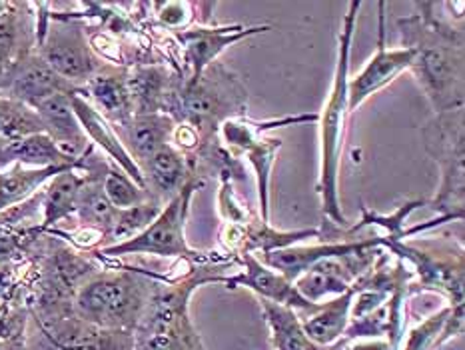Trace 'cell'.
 <instances>
[{
	"instance_id": "6da1fadb",
	"label": "cell",
	"mask_w": 465,
	"mask_h": 350,
	"mask_svg": "<svg viewBox=\"0 0 465 350\" xmlns=\"http://www.w3.org/2000/svg\"><path fill=\"white\" fill-rule=\"evenodd\" d=\"M406 46L413 50L410 68L440 115L463 106V36L430 13L400 20Z\"/></svg>"
},
{
	"instance_id": "7a4b0ae2",
	"label": "cell",
	"mask_w": 465,
	"mask_h": 350,
	"mask_svg": "<svg viewBox=\"0 0 465 350\" xmlns=\"http://www.w3.org/2000/svg\"><path fill=\"white\" fill-rule=\"evenodd\" d=\"M360 10V3L350 5V13L343 20V30L340 35V53L338 68L333 75V85L330 90V98L323 106L322 115V176L318 190L322 195V205L328 216L336 223H346L341 216L338 203V168L341 153V135H343V118L348 113V70H350V45L353 36V25Z\"/></svg>"
},
{
	"instance_id": "3957f363",
	"label": "cell",
	"mask_w": 465,
	"mask_h": 350,
	"mask_svg": "<svg viewBox=\"0 0 465 350\" xmlns=\"http://www.w3.org/2000/svg\"><path fill=\"white\" fill-rule=\"evenodd\" d=\"M200 283L204 280L176 285L154 300L153 313L144 320L138 338V350H202L200 338L186 316L190 290Z\"/></svg>"
},
{
	"instance_id": "277c9868",
	"label": "cell",
	"mask_w": 465,
	"mask_h": 350,
	"mask_svg": "<svg viewBox=\"0 0 465 350\" xmlns=\"http://www.w3.org/2000/svg\"><path fill=\"white\" fill-rule=\"evenodd\" d=\"M194 193V183H188L180 193L170 200L166 208L146 226L143 233L134 238L124 240L114 246H108L104 255L123 256V255H156V256H192L194 253L188 248L184 238V220L188 213L190 196Z\"/></svg>"
},
{
	"instance_id": "5b68a950",
	"label": "cell",
	"mask_w": 465,
	"mask_h": 350,
	"mask_svg": "<svg viewBox=\"0 0 465 350\" xmlns=\"http://www.w3.org/2000/svg\"><path fill=\"white\" fill-rule=\"evenodd\" d=\"M78 310L90 323L118 328L133 323L143 308L138 285L126 276H104L78 293Z\"/></svg>"
},
{
	"instance_id": "8992f818",
	"label": "cell",
	"mask_w": 465,
	"mask_h": 350,
	"mask_svg": "<svg viewBox=\"0 0 465 350\" xmlns=\"http://www.w3.org/2000/svg\"><path fill=\"white\" fill-rule=\"evenodd\" d=\"M43 55L40 58L64 78L66 83L76 80H90L96 73V60L90 53L86 40L74 25L54 26L50 33L40 40Z\"/></svg>"
},
{
	"instance_id": "52a82bcc",
	"label": "cell",
	"mask_w": 465,
	"mask_h": 350,
	"mask_svg": "<svg viewBox=\"0 0 465 350\" xmlns=\"http://www.w3.org/2000/svg\"><path fill=\"white\" fill-rule=\"evenodd\" d=\"M383 8L386 5H380V40H378V55L373 56L368 66L361 73L348 80V113H353L363 100L378 93L380 88L390 85L401 70L410 68L413 60V50L403 46L400 50H386V25H383Z\"/></svg>"
},
{
	"instance_id": "ba28073f",
	"label": "cell",
	"mask_w": 465,
	"mask_h": 350,
	"mask_svg": "<svg viewBox=\"0 0 465 350\" xmlns=\"http://www.w3.org/2000/svg\"><path fill=\"white\" fill-rule=\"evenodd\" d=\"M242 260H244L246 273L228 278L226 280L228 286L232 288H236L238 285L246 286L250 290H254L256 295H260L262 300H270V303H276L288 308L312 310V313H316L320 308V305H313L302 296L292 280H288L284 275L270 270L266 265H262L258 258H254V255L246 253L242 256Z\"/></svg>"
},
{
	"instance_id": "9c48e42d",
	"label": "cell",
	"mask_w": 465,
	"mask_h": 350,
	"mask_svg": "<svg viewBox=\"0 0 465 350\" xmlns=\"http://www.w3.org/2000/svg\"><path fill=\"white\" fill-rule=\"evenodd\" d=\"M6 86L15 95L18 103L26 106H36L40 100L60 93H74L70 83L60 78L40 56H30L20 60L13 73L8 70Z\"/></svg>"
},
{
	"instance_id": "30bf717a",
	"label": "cell",
	"mask_w": 465,
	"mask_h": 350,
	"mask_svg": "<svg viewBox=\"0 0 465 350\" xmlns=\"http://www.w3.org/2000/svg\"><path fill=\"white\" fill-rule=\"evenodd\" d=\"M70 105H73L74 115L78 118L80 126H83L84 135H88L90 138L94 140V143L104 150L106 155L113 156L118 166L123 168V173L126 176H130L134 180V183L146 190V176L140 166L136 165V160L130 156V153L126 150V146L120 143L118 136L114 135V130L108 126L106 118L98 113L96 108L90 106L83 96H78L76 93H70Z\"/></svg>"
},
{
	"instance_id": "8fae6325",
	"label": "cell",
	"mask_w": 465,
	"mask_h": 350,
	"mask_svg": "<svg viewBox=\"0 0 465 350\" xmlns=\"http://www.w3.org/2000/svg\"><path fill=\"white\" fill-rule=\"evenodd\" d=\"M268 26H254V28H242V26H224V28H194L180 33V43H184L188 60L194 66V76L188 83V86L196 85L198 80L204 76V70L212 65L222 50L226 46L238 43V40L264 33Z\"/></svg>"
},
{
	"instance_id": "7c38bea8",
	"label": "cell",
	"mask_w": 465,
	"mask_h": 350,
	"mask_svg": "<svg viewBox=\"0 0 465 350\" xmlns=\"http://www.w3.org/2000/svg\"><path fill=\"white\" fill-rule=\"evenodd\" d=\"M35 110L45 126V133L54 140L66 156L76 160L80 150L84 148L86 135L78 123L73 105H70V93H60L40 100Z\"/></svg>"
},
{
	"instance_id": "4fadbf2b",
	"label": "cell",
	"mask_w": 465,
	"mask_h": 350,
	"mask_svg": "<svg viewBox=\"0 0 465 350\" xmlns=\"http://www.w3.org/2000/svg\"><path fill=\"white\" fill-rule=\"evenodd\" d=\"M373 246V240L358 245H326V246H312V248H280L266 253L264 263L280 270L288 280H294L304 275L310 266H313L320 260L326 258H338V256H351L363 253V250Z\"/></svg>"
},
{
	"instance_id": "5bb4252c",
	"label": "cell",
	"mask_w": 465,
	"mask_h": 350,
	"mask_svg": "<svg viewBox=\"0 0 465 350\" xmlns=\"http://www.w3.org/2000/svg\"><path fill=\"white\" fill-rule=\"evenodd\" d=\"M358 295V286L348 288L346 293L333 298L331 303L320 306L306 323H302L306 336L316 346H328L346 333L350 323V308L351 300Z\"/></svg>"
},
{
	"instance_id": "9a60e30c",
	"label": "cell",
	"mask_w": 465,
	"mask_h": 350,
	"mask_svg": "<svg viewBox=\"0 0 465 350\" xmlns=\"http://www.w3.org/2000/svg\"><path fill=\"white\" fill-rule=\"evenodd\" d=\"M16 163L30 168H70L76 160L66 156L46 133H36L13 140L6 146V163Z\"/></svg>"
},
{
	"instance_id": "2e32d148",
	"label": "cell",
	"mask_w": 465,
	"mask_h": 350,
	"mask_svg": "<svg viewBox=\"0 0 465 350\" xmlns=\"http://www.w3.org/2000/svg\"><path fill=\"white\" fill-rule=\"evenodd\" d=\"M126 126V140L130 145V156L138 160H146L153 156L158 148L168 145V136L172 135L170 118L154 115H138L133 120H128Z\"/></svg>"
},
{
	"instance_id": "e0dca14e",
	"label": "cell",
	"mask_w": 465,
	"mask_h": 350,
	"mask_svg": "<svg viewBox=\"0 0 465 350\" xmlns=\"http://www.w3.org/2000/svg\"><path fill=\"white\" fill-rule=\"evenodd\" d=\"M63 170L66 168H25L23 165L16 163L13 168L0 173V213L23 203L38 186H43L46 180L63 173Z\"/></svg>"
},
{
	"instance_id": "ac0fdd59",
	"label": "cell",
	"mask_w": 465,
	"mask_h": 350,
	"mask_svg": "<svg viewBox=\"0 0 465 350\" xmlns=\"http://www.w3.org/2000/svg\"><path fill=\"white\" fill-rule=\"evenodd\" d=\"M260 303L278 350H320V346L306 336L294 310L270 303V300H260Z\"/></svg>"
},
{
	"instance_id": "d6986e66",
	"label": "cell",
	"mask_w": 465,
	"mask_h": 350,
	"mask_svg": "<svg viewBox=\"0 0 465 350\" xmlns=\"http://www.w3.org/2000/svg\"><path fill=\"white\" fill-rule=\"evenodd\" d=\"M88 93L108 118L123 125L128 123L133 115V98L128 93L126 78L118 75H94L88 80Z\"/></svg>"
},
{
	"instance_id": "ffe728a7",
	"label": "cell",
	"mask_w": 465,
	"mask_h": 350,
	"mask_svg": "<svg viewBox=\"0 0 465 350\" xmlns=\"http://www.w3.org/2000/svg\"><path fill=\"white\" fill-rule=\"evenodd\" d=\"M83 186L84 180L76 176L73 168H66L50 178L45 195V226H53L58 220L74 213Z\"/></svg>"
},
{
	"instance_id": "44dd1931",
	"label": "cell",
	"mask_w": 465,
	"mask_h": 350,
	"mask_svg": "<svg viewBox=\"0 0 465 350\" xmlns=\"http://www.w3.org/2000/svg\"><path fill=\"white\" fill-rule=\"evenodd\" d=\"M144 166L150 178V185H153L160 195L176 193L182 180H184V158H182L178 150L172 148L170 145L158 148L156 153L146 160Z\"/></svg>"
},
{
	"instance_id": "7402d4cb",
	"label": "cell",
	"mask_w": 465,
	"mask_h": 350,
	"mask_svg": "<svg viewBox=\"0 0 465 350\" xmlns=\"http://www.w3.org/2000/svg\"><path fill=\"white\" fill-rule=\"evenodd\" d=\"M76 210L80 215V220H83L86 226L98 228L103 230V233H110L114 226L116 208L110 205V200L106 198L103 190V185L83 186L78 196Z\"/></svg>"
},
{
	"instance_id": "603a6c76",
	"label": "cell",
	"mask_w": 465,
	"mask_h": 350,
	"mask_svg": "<svg viewBox=\"0 0 465 350\" xmlns=\"http://www.w3.org/2000/svg\"><path fill=\"white\" fill-rule=\"evenodd\" d=\"M160 203L158 200H144L136 206H130L124 210H116L114 226L110 230V236L114 240H130L136 235L143 233L146 226L153 225V220L160 215Z\"/></svg>"
},
{
	"instance_id": "cb8c5ba5",
	"label": "cell",
	"mask_w": 465,
	"mask_h": 350,
	"mask_svg": "<svg viewBox=\"0 0 465 350\" xmlns=\"http://www.w3.org/2000/svg\"><path fill=\"white\" fill-rule=\"evenodd\" d=\"M103 190L116 210L136 206L146 200V190L140 188L123 170H108Z\"/></svg>"
},
{
	"instance_id": "d4e9b609",
	"label": "cell",
	"mask_w": 465,
	"mask_h": 350,
	"mask_svg": "<svg viewBox=\"0 0 465 350\" xmlns=\"http://www.w3.org/2000/svg\"><path fill=\"white\" fill-rule=\"evenodd\" d=\"M280 140H264L256 138L254 143L244 148L248 153L250 163L254 165L258 178H260V198H262V213H264V223H268V176H270V166L272 160H274L276 150L280 148Z\"/></svg>"
},
{
	"instance_id": "484cf974",
	"label": "cell",
	"mask_w": 465,
	"mask_h": 350,
	"mask_svg": "<svg viewBox=\"0 0 465 350\" xmlns=\"http://www.w3.org/2000/svg\"><path fill=\"white\" fill-rule=\"evenodd\" d=\"M450 313H451V308L441 310L440 315L430 316L426 323H421L416 330H411L406 348L403 350H430L433 346L441 345L443 326H446V323H448Z\"/></svg>"
},
{
	"instance_id": "4316f807",
	"label": "cell",
	"mask_w": 465,
	"mask_h": 350,
	"mask_svg": "<svg viewBox=\"0 0 465 350\" xmlns=\"http://www.w3.org/2000/svg\"><path fill=\"white\" fill-rule=\"evenodd\" d=\"M158 8H160V13H158L160 20L168 26L176 28L180 25H184L188 20L186 10L190 8V5H186V3H164V5H158Z\"/></svg>"
},
{
	"instance_id": "83f0119b",
	"label": "cell",
	"mask_w": 465,
	"mask_h": 350,
	"mask_svg": "<svg viewBox=\"0 0 465 350\" xmlns=\"http://www.w3.org/2000/svg\"><path fill=\"white\" fill-rule=\"evenodd\" d=\"M15 43H16L15 23L10 18L0 15V60L8 63V58L13 56Z\"/></svg>"
},
{
	"instance_id": "f1b7e54d",
	"label": "cell",
	"mask_w": 465,
	"mask_h": 350,
	"mask_svg": "<svg viewBox=\"0 0 465 350\" xmlns=\"http://www.w3.org/2000/svg\"><path fill=\"white\" fill-rule=\"evenodd\" d=\"M174 138H176V143L180 146H186V148L194 146L198 143V135H196V130L192 128V126H180L176 133H174Z\"/></svg>"
},
{
	"instance_id": "f546056e",
	"label": "cell",
	"mask_w": 465,
	"mask_h": 350,
	"mask_svg": "<svg viewBox=\"0 0 465 350\" xmlns=\"http://www.w3.org/2000/svg\"><path fill=\"white\" fill-rule=\"evenodd\" d=\"M350 350H391L390 343H368V345H358Z\"/></svg>"
},
{
	"instance_id": "4dcf8cb0",
	"label": "cell",
	"mask_w": 465,
	"mask_h": 350,
	"mask_svg": "<svg viewBox=\"0 0 465 350\" xmlns=\"http://www.w3.org/2000/svg\"><path fill=\"white\" fill-rule=\"evenodd\" d=\"M6 146H8V140H3L0 138V168L6 166Z\"/></svg>"
},
{
	"instance_id": "1f68e13d",
	"label": "cell",
	"mask_w": 465,
	"mask_h": 350,
	"mask_svg": "<svg viewBox=\"0 0 465 350\" xmlns=\"http://www.w3.org/2000/svg\"><path fill=\"white\" fill-rule=\"evenodd\" d=\"M6 80H8V66L5 60H0V86L6 85Z\"/></svg>"
}]
</instances>
